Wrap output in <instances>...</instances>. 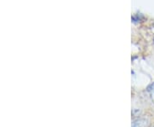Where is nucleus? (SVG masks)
Segmentation results:
<instances>
[{
    "label": "nucleus",
    "mask_w": 154,
    "mask_h": 127,
    "mask_svg": "<svg viewBox=\"0 0 154 127\" xmlns=\"http://www.w3.org/2000/svg\"><path fill=\"white\" fill-rule=\"evenodd\" d=\"M148 126V120L146 118H139L132 123V127H147Z\"/></svg>",
    "instance_id": "f257e3e1"
},
{
    "label": "nucleus",
    "mask_w": 154,
    "mask_h": 127,
    "mask_svg": "<svg viewBox=\"0 0 154 127\" xmlns=\"http://www.w3.org/2000/svg\"><path fill=\"white\" fill-rule=\"evenodd\" d=\"M147 90L148 91H150L151 93H152V94H154V83L152 84L150 86H148V88H147Z\"/></svg>",
    "instance_id": "f03ea898"
}]
</instances>
